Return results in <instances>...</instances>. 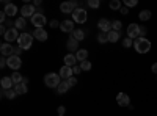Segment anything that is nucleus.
I'll use <instances>...</instances> for the list:
<instances>
[{"mask_svg":"<svg viewBox=\"0 0 157 116\" xmlns=\"http://www.w3.org/2000/svg\"><path fill=\"white\" fill-rule=\"evenodd\" d=\"M39 5H41V0H35L33 2V6H39Z\"/></svg>","mask_w":157,"mask_h":116,"instance_id":"obj_46","label":"nucleus"},{"mask_svg":"<svg viewBox=\"0 0 157 116\" xmlns=\"http://www.w3.org/2000/svg\"><path fill=\"white\" fill-rule=\"evenodd\" d=\"M22 83H25V85L29 83V79H27V77H24V79H22Z\"/></svg>","mask_w":157,"mask_h":116,"instance_id":"obj_47","label":"nucleus"},{"mask_svg":"<svg viewBox=\"0 0 157 116\" xmlns=\"http://www.w3.org/2000/svg\"><path fill=\"white\" fill-rule=\"evenodd\" d=\"M77 63V57L72 55V54H68L66 57H64V66H69V68H74Z\"/></svg>","mask_w":157,"mask_h":116,"instance_id":"obj_19","label":"nucleus"},{"mask_svg":"<svg viewBox=\"0 0 157 116\" xmlns=\"http://www.w3.org/2000/svg\"><path fill=\"white\" fill-rule=\"evenodd\" d=\"M6 17H8V16H6V13H5V11L0 13V21H2V24H5V22H6Z\"/></svg>","mask_w":157,"mask_h":116,"instance_id":"obj_40","label":"nucleus"},{"mask_svg":"<svg viewBox=\"0 0 157 116\" xmlns=\"http://www.w3.org/2000/svg\"><path fill=\"white\" fill-rule=\"evenodd\" d=\"M32 24L35 25V28H43V25H46V17L41 13H36V14L32 17Z\"/></svg>","mask_w":157,"mask_h":116,"instance_id":"obj_9","label":"nucleus"},{"mask_svg":"<svg viewBox=\"0 0 157 116\" xmlns=\"http://www.w3.org/2000/svg\"><path fill=\"white\" fill-rule=\"evenodd\" d=\"M2 96H5V97H8L11 100V99H14L17 94L14 91V88H13V89H2Z\"/></svg>","mask_w":157,"mask_h":116,"instance_id":"obj_25","label":"nucleus"},{"mask_svg":"<svg viewBox=\"0 0 157 116\" xmlns=\"http://www.w3.org/2000/svg\"><path fill=\"white\" fill-rule=\"evenodd\" d=\"M98 28L101 30V33H109L112 32V22L109 19H101L98 22Z\"/></svg>","mask_w":157,"mask_h":116,"instance_id":"obj_11","label":"nucleus"},{"mask_svg":"<svg viewBox=\"0 0 157 116\" xmlns=\"http://www.w3.org/2000/svg\"><path fill=\"white\" fill-rule=\"evenodd\" d=\"M14 91L19 96V94H25V93H27L29 88H27V85H25V83H17V85H14Z\"/></svg>","mask_w":157,"mask_h":116,"instance_id":"obj_22","label":"nucleus"},{"mask_svg":"<svg viewBox=\"0 0 157 116\" xmlns=\"http://www.w3.org/2000/svg\"><path fill=\"white\" fill-rule=\"evenodd\" d=\"M134 47L138 54H148L151 50V43L149 39H146V38H137V39L134 41Z\"/></svg>","mask_w":157,"mask_h":116,"instance_id":"obj_1","label":"nucleus"},{"mask_svg":"<svg viewBox=\"0 0 157 116\" xmlns=\"http://www.w3.org/2000/svg\"><path fill=\"white\" fill-rule=\"evenodd\" d=\"M107 35H109V41H110V43H116L118 39H120V32L112 30V32H109Z\"/></svg>","mask_w":157,"mask_h":116,"instance_id":"obj_26","label":"nucleus"},{"mask_svg":"<svg viewBox=\"0 0 157 116\" xmlns=\"http://www.w3.org/2000/svg\"><path fill=\"white\" fill-rule=\"evenodd\" d=\"M88 5H90L91 8H99L101 2H99V0H90V2H88Z\"/></svg>","mask_w":157,"mask_h":116,"instance_id":"obj_36","label":"nucleus"},{"mask_svg":"<svg viewBox=\"0 0 157 116\" xmlns=\"http://www.w3.org/2000/svg\"><path fill=\"white\" fill-rule=\"evenodd\" d=\"M66 47H68V50L74 52V50H77V49H78V41H77V39H74V38L71 36L69 39H68V43H66Z\"/></svg>","mask_w":157,"mask_h":116,"instance_id":"obj_20","label":"nucleus"},{"mask_svg":"<svg viewBox=\"0 0 157 116\" xmlns=\"http://www.w3.org/2000/svg\"><path fill=\"white\" fill-rule=\"evenodd\" d=\"M66 82H68L69 86H75V85H77V79H75V77H69Z\"/></svg>","mask_w":157,"mask_h":116,"instance_id":"obj_38","label":"nucleus"},{"mask_svg":"<svg viewBox=\"0 0 157 116\" xmlns=\"http://www.w3.org/2000/svg\"><path fill=\"white\" fill-rule=\"evenodd\" d=\"M151 69H152V72H154V74H157V63H154V64H152V68H151Z\"/></svg>","mask_w":157,"mask_h":116,"instance_id":"obj_45","label":"nucleus"},{"mask_svg":"<svg viewBox=\"0 0 157 116\" xmlns=\"http://www.w3.org/2000/svg\"><path fill=\"white\" fill-rule=\"evenodd\" d=\"M75 57H77V61H86V58H88V50H85V49H80V50H77V54H75Z\"/></svg>","mask_w":157,"mask_h":116,"instance_id":"obj_21","label":"nucleus"},{"mask_svg":"<svg viewBox=\"0 0 157 116\" xmlns=\"http://www.w3.org/2000/svg\"><path fill=\"white\" fill-rule=\"evenodd\" d=\"M88 19V14L83 8H77L74 13H72V21L77 22V24H85Z\"/></svg>","mask_w":157,"mask_h":116,"instance_id":"obj_4","label":"nucleus"},{"mask_svg":"<svg viewBox=\"0 0 157 116\" xmlns=\"http://www.w3.org/2000/svg\"><path fill=\"white\" fill-rule=\"evenodd\" d=\"M134 43H132V39H130V38H124V39H123V46L127 49V47H130V46H132Z\"/></svg>","mask_w":157,"mask_h":116,"instance_id":"obj_34","label":"nucleus"},{"mask_svg":"<svg viewBox=\"0 0 157 116\" xmlns=\"http://www.w3.org/2000/svg\"><path fill=\"white\" fill-rule=\"evenodd\" d=\"M138 17H140V21H149L151 19V11L149 9H143L138 14Z\"/></svg>","mask_w":157,"mask_h":116,"instance_id":"obj_28","label":"nucleus"},{"mask_svg":"<svg viewBox=\"0 0 157 116\" xmlns=\"http://www.w3.org/2000/svg\"><path fill=\"white\" fill-rule=\"evenodd\" d=\"M75 9H77V2H63L60 5V11L63 14H72Z\"/></svg>","mask_w":157,"mask_h":116,"instance_id":"obj_6","label":"nucleus"},{"mask_svg":"<svg viewBox=\"0 0 157 116\" xmlns=\"http://www.w3.org/2000/svg\"><path fill=\"white\" fill-rule=\"evenodd\" d=\"M22 79H24V77H22V74H19L17 71L11 74V80L14 82V85H17V83H22Z\"/></svg>","mask_w":157,"mask_h":116,"instance_id":"obj_27","label":"nucleus"},{"mask_svg":"<svg viewBox=\"0 0 157 116\" xmlns=\"http://www.w3.org/2000/svg\"><path fill=\"white\" fill-rule=\"evenodd\" d=\"M3 11L6 13V16L11 19L14 14H17V11H19V9H17V6H16L14 3H8V5L5 6V9H3Z\"/></svg>","mask_w":157,"mask_h":116,"instance_id":"obj_17","label":"nucleus"},{"mask_svg":"<svg viewBox=\"0 0 157 116\" xmlns=\"http://www.w3.org/2000/svg\"><path fill=\"white\" fill-rule=\"evenodd\" d=\"M44 83L49 88H58L60 86V74H55V72L46 74L44 75Z\"/></svg>","mask_w":157,"mask_h":116,"instance_id":"obj_2","label":"nucleus"},{"mask_svg":"<svg viewBox=\"0 0 157 116\" xmlns=\"http://www.w3.org/2000/svg\"><path fill=\"white\" fill-rule=\"evenodd\" d=\"M72 68H69V66H61L60 68V77H63V79H69V77H72Z\"/></svg>","mask_w":157,"mask_h":116,"instance_id":"obj_18","label":"nucleus"},{"mask_svg":"<svg viewBox=\"0 0 157 116\" xmlns=\"http://www.w3.org/2000/svg\"><path fill=\"white\" fill-rule=\"evenodd\" d=\"M120 13H121V14H127V13H129V9H127V6H121V9H120Z\"/></svg>","mask_w":157,"mask_h":116,"instance_id":"obj_44","label":"nucleus"},{"mask_svg":"<svg viewBox=\"0 0 157 116\" xmlns=\"http://www.w3.org/2000/svg\"><path fill=\"white\" fill-rule=\"evenodd\" d=\"M127 36L130 38V39H137V38H140V25L130 24L127 27Z\"/></svg>","mask_w":157,"mask_h":116,"instance_id":"obj_8","label":"nucleus"},{"mask_svg":"<svg viewBox=\"0 0 157 116\" xmlns=\"http://www.w3.org/2000/svg\"><path fill=\"white\" fill-rule=\"evenodd\" d=\"M6 60H8V61H6V63H8V68H10V69H13L14 72H16V71H17V69L22 66V60H21V57L11 55V57H8Z\"/></svg>","mask_w":157,"mask_h":116,"instance_id":"obj_5","label":"nucleus"},{"mask_svg":"<svg viewBox=\"0 0 157 116\" xmlns=\"http://www.w3.org/2000/svg\"><path fill=\"white\" fill-rule=\"evenodd\" d=\"M121 25H123V24H121L120 21H113V22H112V30L120 32V30H121Z\"/></svg>","mask_w":157,"mask_h":116,"instance_id":"obj_32","label":"nucleus"},{"mask_svg":"<svg viewBox=\"0 0 157 116\" xmlns=\"http://www.w3.org/2000/svg\"><path fill=\"white\" fill-rule=\"evenodd\" d=\"M109 6H110V9H121V2L120 0H112Z\"/></svg>","mask_w":157,"mask_h":116,"instance_id":"obj_31","label":"nucleus"},{"mask_svg":"<svg viewBox=\"0 0 157 116\" xmlns=\"http://www.w3.org/2000/svg\"><path fill=\"white\" fill-rule=\"evenodd\" d=\"M60 25H61V22H58L57 19H52V21H50V27H52V28H58Z\"/></svg>","mask_w":157,"mask_h":116,"instance_id":"obj_37","label":"nucleus"},{"mask_svg":"<svg viewBox=\"0 0 157 116\" xmlns=\"http://www.w3.org/2000/svg\"><path fill=\"white\" fill-rule=\"evenodd\" d=\"M69 88H71V86L68 85V82H61V83H60V86L57 88V91H58L60 94H64V93H66Z\"/></svg>","mask_w":157,"mask_h":116,"instance_id":"obj_29","label":"nucleus"},{"mask_svg":"<svg viewBox=\"0 0 157 116\" xmlns=\"http://www.w3.org/2000/svg\"><path fill=\"white\" fill-rule=\"evenodd\" d=\"M21 14H22V17H33L35 14H36V11H35V6L33 5H24L22 8H21Z\"/></svg>","mask_w":157,"mask_h":116,"instance_id":"obj_10","label":"nucleus"},{"mask_svg":"<svg viewBox=\"0 0 157 116\" xmlns=\"http://www.w3.org/2000/svg\"><path fill=\"white\" fill-rule=\"evenodd\" d=\"M137 3H138L137 0H124V5H126L127 8H129V6H137Z\"/></svg>","mask_w":157,"mask_h":116,"instance_id":"obj_35","label":"nucleus"},{"mask_svg":"<svg viewBox=\"0 0 157 116\" xmlns=\"http://www.w3.org/2000/svg\"><path fill=\"white\" fill-rule=\"evenodd\" d=\"M80 71H82V68H80V66H77V64L72 68V72H74V74H80Z\"/></svg>","mask_w":157,"mask_h":116,"instance_id":"obj_42","label":"nucleus"},{"mask_svg":"<svg viewBox=\"0 0 157 116\" xmlns=\"http://www.w3.org/2000/svg\"><path fill=\"white\" fill-rule=\"evenodd\" d=\"M60 28H61V32H64V33H72L75 28H74V22L72 21H63L61 22V25H60Z\"/></svg>","mask_w":157,"mask_h":116,"instance_id":"obj_14","label":"nucleus"},{"mask_svg":"<svg viewBox=\"0 0 157 116\" xmlns=\"http://www.w3.org/2000/svg\"><path fill=\"white\" fill-rule=\"evenodd\" d=\"M116 102H118V105L120 107H129L130 105V99L126 93H120L116 96Z\"/></svg>","mask_w":157,"mask_h":116,"instance_id":"obj_12","label":"nucleus"},{"mask_svg":"<svg viewBox=\"0 0 157 116\" xmlns=\"http://www.w3.org/2000/svg\"><path fill=\"white\" fill-rule=\"evenodd\" d=\"M33 36L36 38L38 41H41V43H43V41H46L47 38H49V36H47V32H46L44 28H35V32H33Z\"/></svg>","mask_w":157,"mask_h":116,"instance_id":"obj_15","label":"nucleus"},{"mask_svg":"<svg viewBox=\"0 0 157 116\" xmlns=\"http://www.w3.org/2000/svg\"><path fill=\"white\" fill-rule=\"evenodd\" d=\"M22 50H24V49H22L21 46H17V47H14V52H13V55H16V57H19V55L22 54Z\"/></svg>","mask_w":157,"mask_h":116,"instance_id":"obj_39","label":"nucleus"},{"mask_svg":"<svg viewBox=\"0 0 157 116\" xmlns=\"http://www.w3.org/2000/svg\"><path fill=\"white\" fill-rule=\"evenodd\" d=\"M0 52H2V57H11L13 55V52H14V47H13L11 44H8V43H5V44H2L0 46Z\"/></svg>","mask_w":157,"mask_h":116,"instance_id":"obj_13","label":"nucleus"},{"mask_svg":"<svg viewBox=\"0 0 157 116\" xmlns=\"http://www.w3.org/2000/svg\"><path fill=\"white\" fill-rule=\"evenodd\" d=\"M72 38H74V39H77V41H82V39H85V32L80 30V28H75L72 32Z\"/></svg>","mask_w":157,"mask_h":116,"instance_id":"obj_24","label":"nucleus"},{"mask_svg":"<svg viewBox=\"0 0 157 116\" xmlns=\"http://www.w3.org/2000/svg\"><path fill=\"white\" fill-rule=\"evenodd\" d=\"M145 35H146V28H145V27H141V25H140V38H143Z\"/></svg>","mask_w":157,"mask_h":116,"instance_id":"obj_43","label":"nucleus"},{"mask_svg":"<svg viewBox=\"0 0 157 116\" xmlns=\"http://www.w3.org/2000/svg\"><path fill=\"white\" fill-rule=\"evenodd\" d=\"M57 111H58V116H64V111H66V108H64L63 105H60Z\"/></svg>","mask_w":157,"mask_h":116,"instance_id":"obj_41","label":"nucleus"},{"mask_svg":"<svg viewBox=\"0 0 157 116\" xmlns=\"http://www.w3.org/2000/svg\"><path fill=\"white\" fill-rule=\"evenodd\" d=\"M98 43H99V44L109 43V35H107V33H99V35H98Z\"/></svg>","mask_w":157,"mask_h":116,"instance_id":"obj_30","label":"nucleus"},{"mask_svg":"<svg viewBox=\"0 0 157 116\" xmlns=\"http://www.w3.org/2000/svg\"><path fill=\"white\" fill-rule=\"evenodd\" d=\"M32 43H33V35H30V33H22V35H19L17 46H21L24 50H29V49L32 47Z\"/></svg>","mask_w":157,"mask_h":116,"instance_id":"obj_3","label":"nucleus"},{"mask_svg":"<svg viewBox=\"0 0 157 116\" xmlns=\"http://www.w3.org/2000/svg\"><path fill=\"white\" fill-rule=\"evenodd\" d=\"M0 85H2V89H13L14 88V82L11 80V77H2Z\"/></svg>","mask_w":157,"mask_h":116,"instance_id":"obj_16","label":"nucleus"},{"mask_svg":"<svg viewBox=\"0 0 157 116\" xmlns=\"http://www.w3.org/2000/svg\"><path fill=\"white\" fill-rule=\"evenodd\" d=\"M14 25H16V28L17 30H24L25 27H27V21H25V17H17L16 19V22H14Z\"/></svg>","mask_w":157,"mask_h":116,"instance_id":"obj_23","label":"nucleus"},{"mask_svg":"<svg viewBox=\"0 0 157 116\" xmlns=\"http://www.w3.org/2000/svg\"><path fill=\"white\" fill-rule=\"evenodd\" d=\"M80 68H82V71H90L91 69V63L86 60V61H82L80 63Z\"/></svg>","mask_w":157,"mask_h":116,"instance_id":"obj_33","label":"nucleus"},{"mask_svg":"<svg viewBox=\"0 0 157 116\" xmlns=\"http://www.w3.org/2000/svg\"><path fill=\"white\" fill-rule=\"evenodd\" d=\"M3 38H5V41H6L8 44H11L13 41H17V39H19L17 28H16V27H14V28H8V30H6V33L3 35Z\"/></svg>","mask_w":157,"mask_h":116,"instance_id":"obj_7","label":"nucleus"}]
</instances>
